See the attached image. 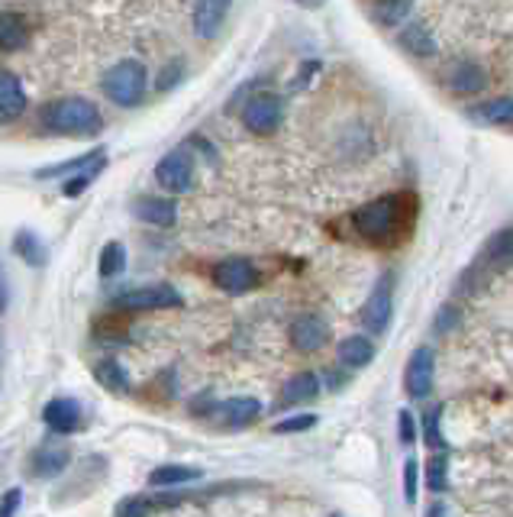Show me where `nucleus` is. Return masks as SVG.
Listing matches in <instances>:
<instances>
[{
    "mask_svg": "<svg viewBox=\"0 0 513 517\" xmlns=\"http://www.w3.org/2000/svg\"><path fill=\"white\" fill-rule=\"evenodd\" d=\"M414 194H381L353 214V226L359 236L371 243H391L394 236L410 230V220L417 217Z\"/></svg>",
    "mask_w": 513,
    "mask_h": 517,
    "instance_id": "nucleus-1",
    "label": "nucleus"
},
{
    "mask_svg": "<svg viewBox=\"0 0 513 517\" xmlns=\"http://www.w3.org/2000/svg\"><path fill=\"white\" fill-rule=\"evenodd\" d=\"M39 126L61 136H97L104 130V116L85 97H59L39 110Z\"/></svg>",
    "mask_w": 513,
    "mask_h": 517,
    "instance_id": "nucleus-2",
    "label": "nucleus"
},
{
    "mask_svg": "<svg viewBox=\"0 0 513 517\" xmlns=\"http://www.w3.org/2000/svg\"><path fill=\"white\" fill-rule=\"evenodd\" d=\"M510 230H498L494 236H490L488 243H484V249L478 253V259L472 265H468L465 272H462L459 285H455V291L459 294H468V291H481V288L490 285V278L498 275V272H504L507 265H510Z\"/></svg>",
    "mask_w": 513,
    "mask_h": 517,
    "instance_id": "nucleus-3",
    "label": "nucleus"
},
{
    "mask_svg": "<svg viewBox=\"0 0 513 517\" xmlns=\"http://www.w3.org/2000/svg\"><path fill=\"white\" fill-rule=\"evenodd\" d=\"M146 88H149L146 65L136 62V59L116 62L114 69L107 71V78H104V94H107L116 107H136V104L146 97Z\"/></svg>",
    "mask_w": 513,
    "mask_h": 517,
    "instance_id": "nucleus-4",
    "label": "nucleus"
},
{
    "mask_svg": "<svg viewBox=\"0 0 513 517\" xmlns=\"http://www.w3.org/2000/svg\"><path fill=\"white\" fill-rule=\"evenodd\" d=\"M114 308L123 310V314L175 310V308H184V298L178 294V288H171V285H146V288H133V291L120 294L114 301Z\"/></svg>",
    "mask_w": 513,
    "mask_h": 517,
    "instance_id": "nucleus-5",
    "label": "nucleus"
},
{
    "mask_svg": "<svg viewBox=\"0 0 513 517\" xmlns=\"http://www.w3.org/2000/svg\"><path fill=\"white\" fill-rule=\"evenodd\" d=\"M284 120V97L278 94L265 91V94H255L249 97L243 107V126L249 133H275Z\"/></svg>",
    "mask_w": 513,
    "mask_h": 517,
    "instance_id": "nucleus-6",
    "label": "nucleus"
},
{
    "mask_svg": "<svg viewBox=\"0 0 513 517\" xmlns=\"http://www.w3.org/2000/svg\"><path fill=\"white\" fill-rule=\"evenodd\" d=\"M155 181H159L165 191L171 194H184L194 185V155L188 146L171 149L159 165H155Z\"/></svg>",
    "mask_w": 513,
    "mask_h": 517,
    "instance_id": "nucleus-7",
    "label": "nucleus"
},
{
    "mask_svg": "<svg viewBox=\"0 0 513 517\" xmlns=\"http://www.w3.org/2000/svg\"><path fill=\"white\" fill-rule=\"evenodd\" d=\"M394 278L384 272L381 278L375 282V288H371V294H368L365 308H362V324H365L368 333H384L388 330V324H391V314H394Z\"/></svg>",
    "mask_w": 513,
    "mask_h": 517,
    "instance_id": "nucleus-8",
    "label": "nucleus"
},
{
    "mask_svg": "<svg viewBox=\"0 0 513 517\" xmlns=\"http://www.w3.org/2000/svg\"><path fill=\"white\" fill-rule=\"evenodd\" d=\"M433 379H436V353H433V346H417L407 359L404 392L410 398H426L433 392Z\"/></svg>",
    "mask_w": 513,
    "mask_h": 517,
    "instance_id": "nucleus-9",
    "label": "nucleus"
},
{
    "mask_svg": "<svg viewBox=\"0 0 513 517\" xmlns=\"http://www.w3.org/2000/svg\"><path fill=\"white\" fill-rule=\"evenodd\" d=\"M214 285L226 294H249L259 285V272L249 259H223L214 265Z\"/></svg>",
    "mask_w": 513,
    "mask_h": 517,
    "instance_id": "nucleus-10",
    "label": "nucleus"
},
{
    "mask_svg": "<svg viewBox=\"0 0 513 517\" xmlns=\"http://www.w3.org/2000/svg\"><path fill=\"white\" fill-rule=\"evenodd\" d=\"M330 340V327L320 314H300L291 324V346L298 353H320Z\"/></svg>",
    "mask_w": 513,
    "mask_h": 517,
    "instance_id": "nucleus-11",
    "label": "nucleus"
},
{
    "mask_svg": "<svg viewBox=\"0 0 513 517\" xmlns=\"http://www.w3.org/2000/svg\"><path fill=\"white\" fill-rule=\"evenodd\" d=\"M445 88L453 94H478L488 88V71L481 69L478 62H468V59H459V62H449L443 71Z\"/></svg>",
    "mask_w": 513,
    "mask_h": 517,
    "instance_id": "nucleus-12",
    "label": "nucleus"
},
{
    "mask_svg": "<svg viewBox=\"0 0 513 517\" xmlns=\"http://www.w3.org/2000/svg\"><path fill=\"white\" fill-rule=\"evenodd\" d=\"M42 420H46L49 430L55 433H78L85 427V408L75 398H52V402L42 408Z\"/></svg>",
    "mask_w": 513,
    "mask_h": 517,
    "instance_id": "nucleus-13",
    "label": "nucleus"
},
{
    "mask_svg": "<svg viewBox=\"0 0 513 517\" xmlns=\"http://www.w3.org/2000/svg\"><path fill=\"white\" fill-rule=\"evenodd\" d=\"M30 101H26V91L20 85V78L10 75V71H0V124H14L26 114Z\"/></svg>",
    "mask_w": 513,
    "mask_h": 517,
    "instance_id": "nucleus-14",
    "label": "nucleus"
},
{
    "mask_svg": "<svg viewBox=\"0 0 513 517\" xmlns=\"http://www.w3.org/2000/svg\"><path fill=\"white\" fill-rule=\"evenodd\" d=\"M133 214H136L139 220H146V224L169 230V226H175V220H178V204L169 201V198L142 194V198H136V204H133Z\"/></svg>",
    "mask_w": 513,
    "mask_h": 517,
    "instance_id": "nucleus-15",
    "label": "nucleus"
},
{
    "mask_svg": "<svg viewBox=\"0 0 513 517\" xmlns=\"http://www.w3.org/2000/svg\"><path fill=\"white\" fill-rule=\"evenodd\" d=\"M233 0H194V30L200 39H214L230 14Z\"/></svg>",
    "mask_w": 513,
    "mask_h": 517,
    "instance_id": "nucleus-16",
    "label": "nucleus"
},
{
    "mask_svg": "<svg viewBox=\"0 0 513 517\" xmlns=\"http://www.w3.org/2000/svg\"><path fill=\"white\" fill-rule=\"evenodd\" d=\"M71 463V453L69 447H61V443H46V447H39L36 453H32V475L36 479H55V475H61V472L69 469Z\"/></svg>",
    "mask_w": 513,
    "mask_h": 517,
    "instance_id": "nucleus-17",
    "label": "nucleus"
},
{
    "mask_svg": "<svg viewBox=\"0 0 513 517\" xmlns=\"http://www.w3.org/2000/svg\"><path fill=\"white\" fill-rule=\"evenodd\" d=\"M210 414L220 417L226 427H249L261 414V404L255 398H226V402L214 404Z\"/></svg>",
    "mask_w": 513,
    "mask_h": 517,
    "instance_id": "nucleus-18",
    "label": "nucleus"
},
{
    "mask_svg": "<svg viewBox=\"0 0 513 517\" xmlns=\"http://www.w3.org/2000/svg\"><path fill=\"white\" fill-rule=\"evenodd\" d=\"M26 42H30L26 16L16 10H4L0 14V52H20Z\"/></svg>",
    "mask_w": 513,
    "mask_h": 517,
    "instance_id": "nucleus-19",
    "label": "nucleus"
},
{
    "mask_svg": "<svg viewBox=\"0 0 513 517\" xmlns=\"http://www.w3.org/2000/svg\"><path fill=\"white\" fill-rule=\"evenodd\" d=\"M107 165V149H91V152L78 155V159H71V162H61V165H49V169H39L36 178H61V175H75V171H100Z\"/></svg>",
    "mask_w": 513,
    "mask_h": 517,
    "instance_id": "nucleus-20",
    "label": "nucleus"
},
{
    "mask_svg": "<svg viewBox=\"0 0 513 517\" xmlns=\"http://www.w3.org/2000/svg\"><path fill=\"white\" fill-rule=\"evenodd\" d=\"M398 46L404 49L407 55H417V59H433V55L439 52L436 39L429 36V30L420 23L404 26V30L398 32Z\"/></svg>",
    "mask_w": 513,
    "mask_h": 517,
    "instance_id": "nucleus-21",
    "label": "nucleus"
},
{
    "mask_svg": "<svg viewBox=\"0 0 513 517\" xmlns=\"http://www.w3.org/2000/svg\"><path fill=\"white\" fill-rule=\"evenodd\" d=\"M204 472L197 466H184V463H165L159 469L149 472V485L152 488H171V485H184V482H197Z\"/></svg>",
    "mask_w": 513,
    "mask_h": 517,
    "instance_id": "nucleus-22",
    "label": "nucleus"
},
{
    "mask_svg": "<svg viewBox=\"0 0 513 517\" xmlns=\"http://www.w3.org/2000/svg\"><path fill=\"white\" fill-rule=\"evenodd\" d=\"M375 343L368 340V337H345L343 343H339V363L345 365V369H365L371 359H375Z\"/></svg>",
    "mask_w": 513,
    "mask_h": 517,
    "instance_id": "nucleus-23",
    "label": "nucleus"
},
{
    "mask_svg": "<svg viewBox=\"0 0 513 517\" xmlns=\"http://www.w3.org/2000/svg\"><path fill=\"white\" fill-rule=\"evenodd\" d=\"M14 253L23 259L26 265H36V269H42V265L49 263V249L46 243L39 240L32 230H16L14 236Z\"/></svg>",
    "mask_w": 513,
    "mask_h": 517,
    "instance_id": "nucleus-24",
    "label": "nucleus"
},
{
    "mask_svg": "<svg viewBox=\"0 0 513 517\" xmlns=\"http://www.w3.org/2000/svg\"><path fill=\"white\" fill-rule=\"evenodd\" d=\"M472 116H475V120H481V124H488V126L510 130V124H513V101H510V97H498V101L478 104V107H472Z\"/></svg>",
    "mask_w": 513,
    "mask_h": 517,
    "instance_id": "nucleus-25",
    "label": "nucleus"
},
{
    "mask_svg": "<svg viewBox=\"0 0 513 517\" xmlns=\"http://www.w3.org/2000/svg\"><path fill=\"white\" fill-rule=\"evenodd\" d=\"M414 0H371L368 10H371V20L378 26H398L404 23V16L410 14Z\"/></svg>",
    "mask_w": 513,
    "mask_h": 517,
    "instance_id": "nucleus-26",
    "label": "nucleus"
},
{
    "mask_svg": "<svg viewBox=\"0 0 513 517\" xmlns=\"http://www.w3.org/2000/svg\"><path fill=\"white\" fill-rule=\"evenodd\" d=\"M94 379H97V385L107 388V392H116V394L130 392V375H126V369H123L116 359H100V363L94 365Z\"/></svg>",
    "mask_w": 513,
    "mask_h": 517,
    "instance_id": "nucleus-27",
    "label": "nucleus"
},
{
    "mask_svg": "<svg viewBox=\"0 0 513 517\" xmlns=\"http://www.w3.org/2000/svg\"><path fill=\"white\" fill-rule=\"evenodd\" d=\"M316 394H320V379H316L314 372H298L288 388H284V404H300V402H314Z\"/></svg>",
    "mask_w": 513,
    "mask_h": 517,
    "instance_id": "nucleus-28",
    "label": "nucleus"
},
{
    "mask_svg": "<svg viewBox=\"0 0 513 517\" xmlns=\"http://www.w3.org/2000/svg\"><path fill=\"white\" fill-rule=\"evenodd\" d=\"M126 269V246L123 243H107V246L100 249V278H114Z\"/></svg>",
    "mask_w": 513,
    "mask_h": 517,
    "instance_id": "nucleus-29",
    "label": "nucleus"
},
{
    "mask_svg": "<svg viewBox=\"0 0 513 517\" xmlns=\"http://www.w3.org/2000/svg\"><path fill=\"white\" fill-rule=\"evenodd\" d=\"M426 488L436 494H443L449 488V463H445V456H433L426 463Z\"/></svg>",
    "mask_w": 513,
    "mask_h": 517,
    "instance_id": "nucleus-30",
    "label": "nucleus"
},
{
    "mask_svg": "<svg viewBox=\"0 0 513 517\" xmlns=\"http://www.w3.org/2000/svg\"><path fill=\"white\" fill-rule=\"evenodd\" d=\"M439 417H443V408H429L426 414H423V443H426L429 449H439L443 447V433H439Z\"/></svg>",
    "mask_w": 513,
    "mask_h": 517,
    "instance_id": "nucleus-31",
    "label": "nucleus"
},
{
    "mask_svg": "<svg viewBox=\"0 0 513 517\" xmlns=\"http://www.w3.org/2000/svg\"><path fill=\"white\" fill-rule=\"evenodd\" d=\"M420 463L417 459H407L404 463V502L407 504H417V498H420Z\"/></svg>",
    "mask_w": 513,
    "mask_h": 517,
    "instance_id": "nucleus-32",
    "label": "nucleus"
},
{
    "mask_svg": "<svg viewBox=\"0 0 513 517\" xmlns=\"http://www.w3.org/2000/svg\"><path fill=\"white\" fill-rule=\"evenodd\" d=\"M310 427H316V414H291V417H284V420H278L271 430L275 433H304L310 430Z\"/></svg>",
    "mask_w": 513,
    "mask_h": 517,
    "instance_id": "nucleus-33",
    "label": "nucleus"
},
{
    "mask_svg": "<svg viewBox=\"0 0 513 517\" xmlns=\"http://www.w3.org/2000/svg\"><path fill=\"white\" fill-rule=\"evenodd\" d=\"M155 508H159V504L149 502V498H126V502L116 504V514H120V517H139V514H152Z\"/></svg>",
    "mask_w": 513,
    "mask_h": 517,
    "instance_id": "nucleus-34",
    "label": "nucleus"
},
{
    "mask_svg": "<svg viewBox=\"0 0 513 517\" xmlns=\"http://www.w3.org/2000/svg\"><path fill=\"white\" fill-rule=\"evenodd\" d=\"M398 437L404 447H410V443H417V417L410 414V411H400L398 414Z\"/></svg>",
    "mask_w": 513,
    "mask_h": 517,
    "instance_id": "nucleus-35",
    "label": "nucleus"
},
{
    "mask_svg": "<svg viewBox=\"0 0 513 517\" xmlns=\"http://www.w3.org/2000/svg\"><path fill=\"white\" fill-rule=\"evenodd\" d=\"M94 175H97V171H78L75 178H69V185L61 188V191H65V198H78L81 191H87V185L94 181Z\"/></svg>",
    "mask_w": 513,
    "mask_h": 517,
    "instance_id": "nucleus-36",
    "label": "nucleus"
},
{
    "mask_svg": "<svg viewBox=\"0 0 513 517\" xmlns=\"http://www.w3.org/2000/svg\"><path fill=\"white\" fill-rule=\"evenodd\" d=\"M316 71H320V62H314V59L300 65L298 78H294V91H304V88L310 85V78H316Z\"/></svg>",
    "mask_w": 513,
    "mask_h": 517,
    "instance_id": "nucleus-37",
    "label": "nucleus"
},
{
    "mask_svg": "<svg viewBox=\"0 0 513 517\" xmlns=\"http://www.w3.org/2000/svg\"><path fill=\"white\" fill-rule=\"evenodd\" d=\"M20 498H23V492H20V488H10V492H7V498L0 502V514H4V517H10V514H14V511L20 508Z\"/></svg>",
    "mask_w": 513,
    "mask_h": 517,
    "instance_id": "nucleus-38",
    "label": "nucleus"
},
{
    "mask_svg": "<svg viewBox=\"0 0 513 517\" xmlns=\"http://www.w3.org/2000/svg\"><path fill=\"white\" fill-rule=\"evenodd\" d=\"M181 71H184V65H181V62L171 65V69L159 78V88H161V91H169V88H175V85H178V75H181Z\"/></svg>",
    "mask_w": 513,
    "mask_h": 517,
    "instance_id": "nucleus-39",
    "label": "nucleus"
},
{
    "mask_svg": "<svg viewBox=\"0 0 513 517\" xmlns=\"http://www.w3.org/2000/svg\"><path fill=\"white\" fill-rule=\"evenodd\" d=\"M459 320V310H453V308H445V310H439V320H436V330H449V327Z\"/></svg>",
    "mask_w": 513,
    "mask_h": 517,
    "instance_id": "nucleus-40",
    "label": "nucleus"
},
{
    "mask_svg": "<svg viewBox=\"0 0 513 517\" xmlns=\"http://www.w3.org/2000/svg\"><path fill=\"white\" fill-rule=\"evenodd\" d=\"M10 304V294H7V282H4V272H0V314L7 310Z\"/></svg>",
    "mask_w": 513,
    "mask_h": 517,
    "instance_id": "nucleus-41",
    "label": "nucleus"
},
{
    "mask_svg": "<svg viewBox=\"0 0 513 517\" xmlns=\"http://www.w3.org/2000/svg\"><path fill=\"white\" fill-rule=\"evenodd\" d=\"M426 514H429V517L449 514V508H445V504H443V502H436V504H429V508H426Z\"/></svg>",
    "mask_w": 513,
    "mask_h": 517,
    "instance_id": "nucleus-42",
    "label": "nucleus"
},
{
    "mask_svg": "<svg viewBox=\"0 0 513 517\" xmlns=\"http://www.w3.org/2000/svg\"><path fill=\"white\" fill-rule=\"evenodd\" d=\"M300 7H323V4H326V0H298Z\"/></svg>",
    "mask_w": 513,
    "mask_h": 517,
    "instance_id": "nucleus-43",
    "label": "nucleus"
}]
</instances>
